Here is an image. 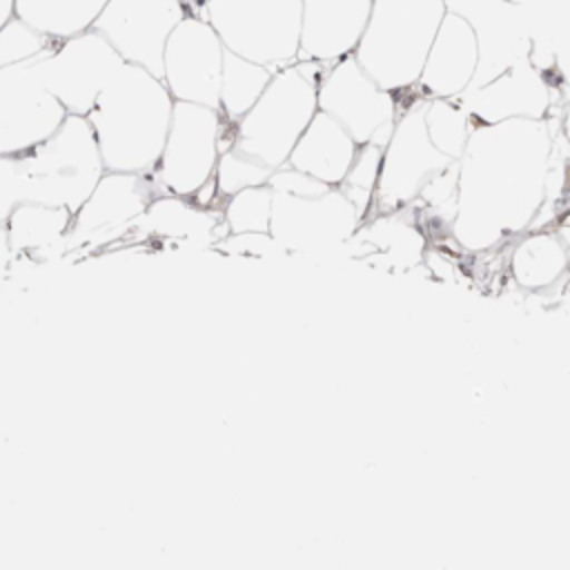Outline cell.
Here are the masks:
<instances>
[{"instance_id":"cell-16","label":"cell","mask_w":570,"mask_h":570,"mask_svg":"<svg viewBox=\"0 0 570 570\" xmlns=\"http://www.w3.org/2000/svg\"><path fill=\"white\" fill-rule=\"evenodd\" d=\"M445 9L463 18L476 40L479 67L472 87L528 60L532 40L523 7L514 0H445ZM470 87V89H472Z\"/></svg>"},{"instance_id":"cell-5","label":"cell","mask_w":570,"mask_h":570,"mask_svg":"<svg viewBox=\"0 0 570 570\" xmlns=\"http://www.w3.org/2000/svg\"><path fill=\"white\" fill-rule=\"evenodd\" d=\"M325 65L296 60L272 73L252 109L234 122V149L278 169L318 111V80Z\"/></svg>"},{"instance_id":"cell-26","label":"cell","mask_w":570,"mask_h":570,"mask_svg":"<svg viewBox=\"0 0 570 570\" xmlns=\"http://www.w3.org/2000/svg\"><path fill=\"white\" fill-rule=\"evenodd\" d=\"M227 234H269L272 189L269 185L247 187L220 200Z\"/></svg>"},{"instance_id":"cell-7","label":"cell","mask_w":570,"mask_h":570,"mask_svg":"<svg viewBox=\"0 0 570 570\" xmlns=\"http://www.w3.org/2000/svg\"><path fill=\"white\" fill-rule=\"evenodd\" d=\"M198 16L240 58L272 71L298 60L301 0H203Z\"/></svg>"},{"instance_id":"cell-18","label":"cell","mask_w":570,"mask_h":570,"mask_svg":"<svg viewBox=\"0 0 570 570\" xmlns=\"http://www.w3.org/2000/svg\"><path fill=\"white\" fill-rule=\"evenodd\" d=\"M372 0H301L298 60L332 65L354 56Z\"/></svg>"},{"instance_id":"cell-11","label":"cell","mask_w":570,"mask_h":570,"mask_svg":"<svg viewBox=\"0 0 570 570\" xmlns=\"http://www.w3.org/2000/svg\"><path fill=\"white\" fill-rule=\"evenodd\" d=\"M51 49L0 69V156L31 151L51 138L69 116L42 78L40 60Z\"/></svg>"},{"instance_id":"cell-14","label":"cell","mask_w":570,"mask_h":570,"mask_svg":"<svg viewBox=\"0 0 570 570\" xmlns=\"http://www.w3.org/2000/svg\"><path fill=\"white\" fill-rule=\"evenodd\" d=\"M125 60L94 29L58 42L42 60V78L69 116H87Z\"/></svg>"},{"instance_id":"cell-6","label":"cell","mask_w":570,"mask_h":570,"mask_svg":"<svg viewBox=\"0 0 570 570\" xmlns=\"http://www.w3.org/2000/svg\"><path fill=\"white\" fill-rule=\"evenodd\" d=\"M24 203L60 207L71 214L89 198L105 165L85 116H67L58 131L18 156Z\"/></svg>"},{"instance_id":"cell-31","label":"cell","mask_w":570,"mask_h":570,"mask_svg":"<svg viewBox=\"0 0 570 570\" xmlns=\"http://www.w3.org/2000/svg\"><path fill=\"white\" fill-rule=\"evenodd\" d=\"M13 2L16 0H0V29L13 18Z\"/></svg>"},{"instance_id":"cell-2","label":"cell","mask_w":570,"mask_h":570,"mask_svg":"<svg viewBox=\"0 0 570 570\" xmlns=\"http://www.w3.org/2000/svg\"><path fill=\"white\" fill-rule=\"evenodd\" d=\"M174 102L160 78L125 62L85 116L105 171L151 174L169 131Z\"/></svg>"},{"instance_id":"cell-1","label":"cell","mask_w":570,"mask_h":570,"mask_svg":"<svg viewBox=\"0 0 570 570\" xmlns=\"http://www.w3.org/2000/svg\"><path fill=\"white\" fill-rule=\"evenodd\" d=\"M554 136L546 120L474 125L456 160L454 247L468 254L501 249L532 227L548 205Z\"/></svg>"},{"instance_id":"cell-24","label":"cell","mask_w":570,"mask_h":570,"mask_svg":"<svg viewBox=\"0 0 570 570\" xmlns=\"http://www.w3.org/2000/svg\"><path fill=\"white\" fill-rule=\"evenodd\" d=\"M272 73H274L272 69L225 49L220 96H218V111L223 114V118L232 125L238 122L258 100Z\"/></svg>"},{"instance_id":"cell-25","label":"cell","mask_w":570,"mask_h":570,"mask_svg":"<svg viewBox=\"0 0 570 570\" xmlns=\"http://www.w3.org/2000/svg\"><path fill=\"white\" fill-rule=\"evenodd\" d=\"M425 131L432 145L452 163L463 156L468 138L474 129V122L465 107L459 100L445 98H425L423 107Z\"/></svg>"},{"instance_id":"cell-13","label":"cell","mask_w":570,"mask_h":570,"mask_svg":"<svg viewBox=\"0 0 570 570\" xmlns=\"http://www.w3.org/2000/svg\"><path fill=\"white\" fill-rule=\"evenodd\" d=\"M225 47L214 27L187 13L163 51V82L174 100L218 109Z\"/></svg>"},{"instance_id":"cell-4","label":"cell","mask_w":570,"mask_h":570,"mask_svg":"<svg viewBox=\"0 0 570 570\" xmlns=\"http://www.w3.org/2000/svg\"><path fill=\"white\" fill-rule=\"evenodd\" d=\"M445 11V0H372L356 62L383 89L414 91Z\"/></svg>"},{"instance_id":"cell-3","label":"cell","mask_w":570,"mask_h":570,"mask_svg":"<svg viewBox=\"0 0 570 570\" xmlns=\"http://www.w3.org/2000/svg\"><path fill=\"white\" fill-rule=\"evenodd\" d=\"M269 189V236L287 256L347 252L363 216L338 187L321 185L292 167H283L272 176Z\"/></svg>"},{"instance_id":"cell-28","label":"cell","mask_w":570,"mask_h":570,"mask_svg":"<svg viewBox=\"0 0 570 570\" xmlns=\"http://www.w3.org/2000/svg\"><path fill=\"white\" fill-rule=\"evenodd\" d=\"M269 176H272V169H267L265 165L245 156L243 151L229 147L218 158L214 183H216L218 198L225 200V198H229V196H234V194H238L247 187L267 185Z\"/></svg>"},{"instance_id":"cell-9","label":"cell","mask_w":570,"mask_h":570,"mask_svg":"<svg viewBox=\"0 0 570 570\" xmlns=\"http://www.w3.org/2000/svg\"><path fill=\"white\" fill-rule=\"evenodd\" d=\"M425 98L414 89L401 94V109L381 151L379 183L370 214H390L412 207L425 185L445 171L448 160L430 140L423 120Z\"/></svg>"},{"instance_id":"cell-23","label":"cell","mask_w":570,"mask_h":570,"mask_svg":"<svg viewBox=\"0 0 570 570\" xmlns=\"http://www.w3.org/2000/svg\"><path fill=\"white\" fill-rule=\"evenodd\" d=\"M71 216V212L60 207H45L36 203L18 205L4 223L11 252L40 254L60 245L67 247Z\"/></svg>"},{"instance_id":"cell-29","label":"cell","mask_w":570,"mask_h":570,"mask_svg":"<svg viewBox=\"0 0 570 570\" xmlns=\"http://www.w3.org/2000/svg\"><path fill=\"white\" fill-rule=\"evenodd\" d=\"M58 42H51L42 38L40 33L31 31L27 24H22L18 18H11L2 29H0V69L36 58L51 49Z\"/></svg>"},{"instance_id":"cell-15","label":"cell","mask_w":570,"mask_h":570,"mask_svg":"<svg viewBox=\"0 0 570 570\" xmlns=\"http://www.w3.org/2000/svg\"><path fill=\"white\" fill-rule=\"evenodd\" d=\"M160 194L151 174L105 171L89 198L71 216L67 247H89L91 243L125 236Z\"/></svg>"},{"instance_id":"cell-12","label":"cell","mask_w":570,"mask_h":570,"mask_svg":"<svg viewBox=\"0 0 570 570\" xmlns=\"http://www.w3.org/2000/svg\"><path fill=\"white\" fill-rule=\"evenodd\" d=\"M191 13L185 0H107L94 31L114 51L163 80V51L176 24Z\"/></svg>"},{"instance_id":"cell-21","label":"cell","mask_w":570,"mask_h":570,"mask_svg":"<svg viewBox=\"0 0 570 570\" xmlns=\"http://www.w3.org/2000/svg\"><path fill=\"white\" fill-rule=\"evenodd\" d=\"M356 151V140L334 118L316 111L285 165L321 185L338 187L350 171Z\"/></svg>"},{"instance_id":"cell-10","label":"cell","mask_w":570,"mask_h":570,"mask_svg":"<svg viewBox=\"0 0 570 570\" xmlns=\"http://www.w3.org/2000/svg\"><path fill=\"white\" fill-rule=\"evenodd\" d=\"M316 98L318 111L334 118L356 145L383 147L401 109V96L372 80L354 56L325 65Z\"/></svg>"},{"instance_id":"cell-22","label":"cell","mask_w":570,"mask_h":570,"mask_svg":"<svg viewBox=\"0 0 570 570\" xmlns=\"http://www.w3.org/2000/svg\"><path fill=\"white\" fill-rule=\"evenodd\" d=\"M107 0H16L13 18L51 42H62L94 27Z\"/></svg>"},{"instance_id":"cell-19","label":"cell","mask_w":570,"mask_h":570,"mask_svg":"<svg viewBox=\"0 0 570 570\" xmlns=\"http://www.w3.org/2000/svg\"><path fill=\"white\" fill-rule=\"evenodd\" d=\"M476 67L479 51L470 24L445 11L425 56L416 91L423 98L459 100L472 87Z\"/></svg>"},{"instance_id":"cell-17","label":"cell","mask_w":570,"mask_h":570,"mask_svg":"<svg viewBox=\"0 0 570 570\" xmlns=\"http://www.w3.org/2000/svg\"><path fill=\"white\" fill-rule=\"evenodd\" d=\"M557 100V85L550 73L523 60L492 80L468 89L459 102L474 125L508 120H546Z\"/></svg>"},{"instance_id":"cell-20","label":"cell","mask_w":570,"mask_h":570,"mask_svg":"<svg viewBox=\"0 0 570 570\" xmlns=\"http://www.w3.org/2000/svg\"><path fill=\"white\" fill-rule=\"evenodd\" d=\"M505 252L508 278L528 294H552L570 283V243L557 227L525 229Z\"/></svg>"},{"instance_id":"cell-30","label":"cell","mask_w":570,"mask_h":570,"mask_svg":"<svg viewBox=\"0 0 570 570\" xmlns=\"http://www.w3.org/2000/svg\"><path fill=\"white\" fill-rule=\"evenodd\" d=\"M24 203V183L18 156H0V225Z\"/></svg>"},{"instance_id":"cell-27","label":"cell","mask_w":570,"mask_h":570,"mask_svg":"<svg viewBox=\"0 0 570 570\" xmlns=\"http://www.w3.org/2000/svg\"><path fill=\"white\" fill-rule=\"evenodd\" d=\"M381 151L379 145H358V151L350 165V171L345 174L338 189L345 194V198L356 207V212L363 216V220L372 212V200L379 183V169H381Z\"/></svg>"},{"instance_id":"cell-8","label":"cell","mask_w":570,"mask_h":570,"mask_svg":"<svg viewBox=\"0 0 570 570\" xmlns=\"http://www.w3.org/2000/svg\"><path fill=\"white\" fill-rule=\"evenodd\" d=\"M232 145L234 127L218 109L176 100L151 176L163 194L194 198L214 180L218 158Z\"/></svg>"},{"instance_id":"cell-32","label":"cell","mask_w":570,"mask_h":570,"mask_svg":"<svg viewBox=\"0 0 570 570\" xmlns=\"http://www.w3.org/2000/svg\"><path fill=\"white\" fill-rule=\"evenodd\" d=\"M194 2H196V13H198V7H200V2H203V0H194Z\"/></svg>"}]
</instances>
